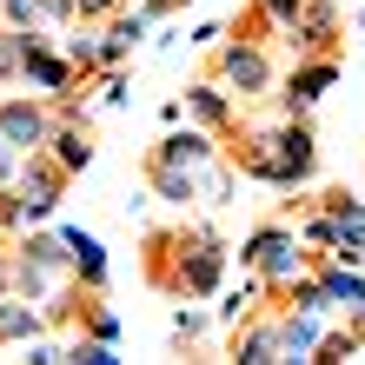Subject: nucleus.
Instances as JSON below:
<instances>
[{
  "instance_id": "obj_1",
  "label": "nucleus",
  "mask_w": 365,
  "mask_h": 365,
  "mask_svg": "<svg viewBox=\"0 0 365 365\" xmlns=\"http://www.w3.org/2000/svg\"><path fill=\"white\" fill-rule=\"evenodd\" d=\"M240 266H246V272H259V286H266V292H286L292 279L312 266V252H306V240H299V226H292V220H266V226L240 246Z\"/></svg>"
},
{
  "instance_id": "obj_2",
  "label": "nucleus",
  "mask_w": 365,
  "mask_h": 365,
  "mask_svg": "<svg viewBox=\"0 0 365 365\" xmlns=\"http://www.w3.org/2000/svg\"><path fill=\"white\" fill-rule=\"evenodd\" d=\"M212 80L232 93V100H266L272 93V53H266V40H220L212 47Z\"/></svg>"
},
{
  "instance_id": "obj_3",
  "label": "nucleus",
  "mask_w": 365,
  "mask_h": 365,
  "mask_svg": "<svg viewBox=\"0 0 365 365\" xmlns=\"http://www.w3.org/2000/svg\"><path fill=\"white\" fill-rule=\"evenodd\" d=\"M67 186H73V173H67V166H60V160L47 153V146L20 160V180H14V192H20V206H27V226L53 220V212H60V200H67Z\"/></svg>"
},
{
  "instance_id": "obj_4",
  "label": "nucleus",
  "mask_w": 365,
  "mask_h": 365,
  "mask_svg": "<svg viewBox=\"0 0 365 365\" xmlns=\"http://www.w3.org/2000/svg\"><path fill=\"white\" fill-rule=\"evenodd\" d=\"M226 240L212 226H192V240H186V266H180V299H212L220 292V279H226Z\"/></svg>"
},
{
  "instance_id": "obj_5",
  "label": "nucleus",
  "mask_w": 365,
  "mask_h": 365,
  "mask_svg": "<svg viewBox=\"0 0 365 365\" xmlns=\"http://www.w3.org/2000/svg\"><path fill=\"white\" fill-rule=\"evenodd\" d=\"M319 212L332 220V252L346 266H359L365 259V200L352 186H326V192H319Z\"/></svg>"
},
{
  "instance_id": "obj_6",
  "label": "nucleus",
  "mask_w": 365,
  "mask_h": 365,
  "mask_svg": "<svg viewBox=\"0 0 365 365\" xmlns=\"http://www.w3.org/2000/svg\"><path fill=\"white\" fill-rule=\"evenodd\" d=\"M53 126H60V106L47 93H34V100H0V133H7L20 153H40V146L53 140Z\"/></svg>"
},
{
  "instance_id": "obj_7",
  "label": "nucleus",
  "mask_w": 365,
  "mask_h": 365,
  "mask_svg": "<svg viewBox=\"0 0 365 365\" xmlns=\"http://www.w3.org/2000/svg\"><path fill=\"white\" fill-rule=\"evenodd\" d=\"M332 80H339V60H332V53H306V60L286 73V93H279V106H286V113H312L319 93H326Z\"/></svg>"
},
{
  "instance_id": "obj_8",
  "label": "nucleus",
  "mask_w": 365,
  "mask_h": 365,
  "mask_svg": "<svg viewBox=\"0 0 365 365\" xmlns=\"http://www.w3.org/2000/svg\"><path fill=\"white\" fill-rule=\"evenodd\" d=\"M226 352L240 359V365H272V359H286V352H279V319H272V299H266V312H246V319H240V332L226 339Z\"/></svg>"
},
{
  "instance_id": "obj_9",
  "label": "nucleus",
  "mask_w": 365,
  "mask_h": 365,
  "mask_svg": "<svg viewBox=\"0 0 365 365\" xmlns=\"http://www.w3.org/2000/svg\"><path fill=\"white\" fill-rule=\"evenodd\" d=\"M47 332H53L47 306H34V299H20L14 286L0 292V346H34V339H47Z\"/></svg>"
},
{
  "instance_id": "obj_10",
  "label": "nucleus",
  "mask_w": 365,
  "mask_h": 365,
  "mask_svg": "<svg viewBox=\"0 0 365 365\" xmlns=\"http://www.w3.org/2000/svg\"><path fill=\"white\" fill-rule=\"evenodd\" d=\"M60 246H67V272L87 292H106V246L93 240L87 226H60Z\"/></svg>"
},
{
  "instance_id": "obj_11",
  "label": "nucleus",
  "mask_w": 365,
  "mask_h": 365,
  "mask_svg": "<svg viewBox=\"0 0 365 365\" xmlns=\"http://www.w3.org/2000/svg\"><path fill=\"white\" fill-rule=\"evenodd\" d=\"M153 160H173V166H192V173H206V166H220V140H212L206 126H192V120H186V133L173 126V133L153 146Z\"/></svg>"
},
{
  "instance_id": "obj_12",
  "label": "nucleus",
  "mask_w": 365,
  "mask_h": 365,
  "mask_svg": "<svg viewBox=\"0 0 365 365\" xmlns=\"http://www.w3.org/2000/svg\"><path fill=\"white\" fill-rule=\"evenodd\" d=\"M286 40L299 53H332V40H339V14H332V0H306L299 7V20L286 27Z\"/></svg>"
},
{
  "instance_id": "obj_13",
  "label": "nucleus",
  "mask_w": 365,
  "mask_h": 365,
  "mask_svg": "<svg viewBox=\"0 0 365 365\" xmlns=\"http://www.w3.org/2000/svg\"><path fill=\"white\" fill-rule=\"evenodd\" d=\"M312 272L326 279V292H332V306H346L352 319H365V279L339 259V252H312Z\"/></svg>"
},
{
  "instance_id": "obj_14",
  "label": "nucleus",
  "mask_w": 365,
  "mask_h": 365,
  "mask_svg": "<svg viewBox=\"0 0 365 365\" xmlns=\"http://www.w3.org/2000/svg\"><path fill=\"white\" fill-rule=\"evenodd\" d=\"M200 180H206V173H192V166H173V160H153V153H146V186H153L166 206L186 212L192 200H200Z\"/></svg>"
},
{
  "instance_id": "obj_15",
  "label": "nucleus",
  "mask_w": 365,
  "mask_h": 365,
  "mask_svg": "<svg viewBox=\"0 0 365 365\" xmlns=\"http://www.w3.org/2000/svg\"><path fill=\"white\" fill-rule=\"evenodd\" d=\"M47 153L67 166V173H87L93 166V140H87V120H60L53 126V140H47Z\"/></svg>"
},
{
  "instance_id": "obj_16",
  "label": "nucleus",
  "mask_w": 365,
  "mask_h": 365,
  "mask_svg": "<svg viewBox=\"0 0 365 365\" xmlns=\"http://www.w3.org/2000/svg\"><path fill=\"white\" fill-rule=\"evenodd\" d=\"M272 299H286V306H299V312H319V319H332V312H339V306H332V292H326V279H319L312 266L299 272L286 292H272Z\"/></svg>"
},
{
  "instance_id": "obj_17",
  "label": "nucleus",
  "mask_w": 365,
  "mask_h": 365,
  "mask_svg": "<svg viewBox=\"0 0 365 365\" xmlns=\"http://www.w3.org/2000/svg\"><path fill=\"white\" fill-rule=\"evenodd\" d=\"M299 7H306V0H252V27H266V34H286L292 20H299Z\"/></svg>"
},
{
  "instance_id": "obj_18",
  "label": "nucleus",
  "mask_w": 365,
  "mask_h": 365,
  "mask_svg": "<svg viewBox=\"0 0 365 365\" xmlns=\"http://www.w3.org/2000/svg\"><path fill=\"white\" fill-rule=\"evenodd\" d=\"M67 60H73V73H80V80L106 73V60H100V34H73V40H67Z\"/></svg>"
},
{
  "instance_id": "obj_19",
  "label": "nucleus",
  "mask_w": 365,
  "mask_h": 365,
  "mask_svg": "<svg viewBox=\"0 0 365 365\" xmlns=\"http://www.w3.org/2000/svg\"><path fill=\"white\" fill-rule=\"evenodd\" d=\"M0 27H7V34H34V27H47V20H40V0H0Z\"/></svg>"
},
{
  "instance_id": "obj_20",
  "label": "nucleus",
  "mask_w": 365,
  "mask_h": 365,
  "mask_svg": "<svg viewBox=\"0 0 365 365\" xmlns=\"http://www.w3.org/2000/svg\"><path fill=\"white\" fill-rule=\"evenodd\" d=\"M200 339H206V312H192V299H186V312H173V346L192 352Z\"/></svg>"
},
{
  "instance_id": "obj_21",
  "label": "nucleus",
  "mask_w": 365,
  "mask_h": 365,
  "mask_svg": "<svg viewBox=\"0 0 365 365\" xmlns=\"http://www.w3.org/2000/svg\"><path fill=\"white\" fill-rule=\"evenodd\" d=\"M120 7H126V0H73V20H80V27H106Z\"/></svg>"
},
{
  "instance_id": "obj_22",
  "label": "nucleus",
  "mask_w": 365,
  "mask_h": 365,
  "mask_svg": "<svg viewBox=\"0 0 365 365\" xmlns=\"http://www.w3.org/2000/svg\"><path fill=\"white\" fill-rule=\"evenodd\" d=\"M20 160H27V153H20V146L0 133V186H14V180H20Z\"/></svg>"
},
{
  "instance_id": "obj_23",
  "label": "nucleus",
  "mask_w": 365,
  "mask_h": 365,
  "mask_svg": "<svg viewBox=\"0 0 365 365\" xmlns=\"http://www.w3.org/2000/svg\"><path fill=\"white\" fill-rule=\"evenodd\" d=\"M100 100H106V106H120V100H126V73H120V67H106V80H100Z\"/></svg>"
},
{
  "instance_id": "obj_24",
  "label": "nucleus",
  "mask_w": 365,
  "mask_h": 365,
  "mask_svg": "<svg viewBox=\"0 0 365 365\" xmlns=\"http://www.w3.org/2000/svg\"><path fill=\"white\" fill-rule=\"evenodd\" d=\"M40 20H47V27H67V20H73V0H40Z\"/></svg>"
},
{
  "instance_id": "obj_25",
  "label": "nucleus",
  "mask_w": 365,
  "mask_h": 365,
  "mask_svg": "<svg viewBox=\"0 0 365 365\" xmlns=\"http://www.w3.org/2000/svg\"><path fill=\"white\" fill-rule=\"evenodd\" d=\"M7 80H20V67H14V34L0 27V87H7Z\"/></svg>"
},
{
  "instance_id": "obj_26",
  "label": "nucleus",
  "mask_w": 365,
  "mask_h": 365,
  "mask_svg": "<svg viewBox=\"0 0 365 365\" xmlns=\"http://www.w3.org/2000/svg\"><path fill=\"white\" fill-rule=\"evenodd\" d=\"M7 279H14V246H0V292H7Z\"/></svg>"
}]
</instances>
